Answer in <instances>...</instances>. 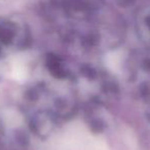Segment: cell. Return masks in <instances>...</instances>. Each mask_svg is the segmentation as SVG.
Returning <instances> with one entry per match:
<instances>
[{"label": "cell", "mask_w": 150, "mask_h": 150, "mask_svg": "<svg viewBox=\"0 0 150 150\" xmlns=\"http://www.w3.org/2000/svg\"><path fill=\"white\" fill-rule=\"evenodd\" d=\"M13 75L16 79H24L25 76H26V71H25L24 67H21V65H16L13 69Z\"/></svg>", "instance_id": "obj_1"}]
</instances>
